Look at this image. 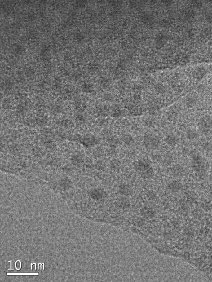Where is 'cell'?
Wrapping results in <instances>:
<instances>
[{"label":"cell","mask_w":212,"mask_h":282,"mask_svg":"<svg viewBox=\"0 0 212 282\" xmlns=\"http://www.w3.org/2000/svg\"><path fill=\"white\" fill-rule=\"evenodd\" d=\"M168 188L172 192H178L182 188V184L178 181H173L169 183Z\"/></svg>","instance_id":"5b68a950"},{"label":"cell","mask_w":212,"mask_h":282,"mask_svg":"<svg viewBox=\"0 0 212 282\" xmlns=\"http://www.w3.org/2000/svg\"><path fill=\"white\" fill-rule=\"evenodd\" d=\"M144 214L145 216L150 217L151 215L153 214V212L151 209H145V211L144 212Z\"/></svg>","instance_id":"30bf717a"},{"label":"cell","mask_w":212,"mask_h":282,"mask_svg":"<svg viewBox=\"0 0 212 282\" xmlns=\"http://www.w3.org/2000/svg\"><path fill=\"white\" fill-rule=\"evenodd\" d=\"M120 191L121 194L125 195H130L132 194V190L131 188L127 185H123L120 188Z\"/></svg>","instance_id":"9c48e42d"},{"label":"cell","mask_w":212,"mask_h":282,"mask_svg":"<svg viewBox=\"0 0 212 282\" xmlns=\"http://www.w3.org/2000/svg\"><path fill=\"white\" fill-rule=\"evenodd\" d=\"M172 172L174 176L179 177V176L183 175V169L179 165H176L173 167Z\"/></svg>","instance_id":"ba28073f"},{"label":"cell","mask_w":212,"mask_h":282,"mask_svg":"<svg viewBox=\"0 0 212 282\" xmlns=\"http://www.w3.org/2000/svg\"><path fill=\"white\" fill-rule=\"evenodd\" d=\"M143 143L147 150H154L158 148L160 146V139L156 134H147L144 138Z\"/></svg>","instance_id":"7a4b0ae2"},{"label":"cell","mask_w":212,"mask_h":282,"mask_svg":"<svg viewBox=\"0 0 212 282\" xmlns=\"http://www.w3.org/2000/svg\"><path fill=\"white\" fill-rule=\"evenodd\" d=\"M134 167L141 175L145 178H149L153 174V169L148 161L139 160L134 163Z\"/></svg>","instance_id":"6da1fadb"},{"label":"cell","mask_w":212,"mask_h":282,"mask_svg":"<svg viewBox=\"0 0 212 282\" xmlns=\"http://www.w3.org/2000/svg\"><path fill=\"white\" fill-rule=\"evenodd\" d=\"M123 142L127 146H131L134 143V139L132 136L127 134L123 137Z\"/></svg>","instance_id":"52a82bcc"},{"label":"cell","mask_w":212,"mask_h":282,"mask_svg":"<svg viewBox=\"0 0 212 282\" xmlns=\"http://www.w3.org/2000/svg\"><path fill=\"white\" fill-rule=\"evenodd\" d=\"M198 133L194 128H189L187 130L186 136L187 139L190 141H192L197 139L198 137Z\"/></svg>","instance_id":"8992f818"},{"label":"cell","mask_w":212,"mask_h":282,"mask_svg":"<svg viewBox=\"0 0 212 282\" xmlns=\"http://www.w3.org/2000/svg\"><path fill=\"white\" fill-rule=\"evenodd\" d=\"M179 139L174 134H169L165 138L166 143L170 147H174L177 144Z\"/></svg>","instance_id":"3957f363"},{"label":"cell","mask_w":212,"mask_h":282,"mask_svg":"<svg viewBox=\"0 0 212 282\" xmlns=\"http://www.w3.org/2000/svg\"><path fill=\"white\" fill-rule=\"evenodd\" d=\"M192 160L193 167L195 168L196 170H200L203 166V161L201 156L196 155L192 157Z\"/></svg>","instance_id":"277c9868"}]
</instances>
